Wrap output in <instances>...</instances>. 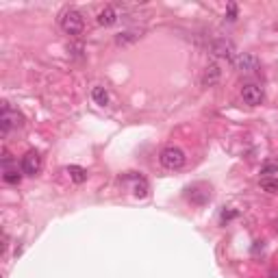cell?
<instances>
[{
    "label": "cell",
    "mask_w": 278,
    "mask_h": 278,
    "mask_svg": "<svg viewBox=\"0 0 278 278\" xmlns=\"http://www.w3.org/2000/svg\"><path fill=\"white\" fill-rule=\"evenodd\" d=\"M220 76H222V70L217 68L215 63H211V65H207V70H204V74H202V85L204 87H211V85H215L220 81Z\"/></svg>",
    "instance_id": "cell-12"
},
{
    "label": "cell",
    "mask_w": 278,
    "mask_h": 278,
    "mask_svg": "<svg viewBox=\"0 0 278 278\" xmlns=\"http://www.w3.org/2000/svg\"><path fill=\"white\" fill-rule=\"evenodd\" d=\"M261 176H263V178L278 176V163H265V165L261 168Z\"/></svg>",
    "instance_id": "cell-15"
},
{
    "label": "cell",
    "mask_w": 278,
    "mask_h": 278,
    "mask_svg": "<svg viewBox=\"0 0 278 278\" xmlns=\"http://www.w3.org/2000/svg\"><path fill=\"white\" fill-rule=\"evenodd\" d=\"M91 100H94L98 107H107L109 100H111V96H109V89L107 87H102V85H98V87L91 89Z\"/></svg>",
    "instance_id": "cell-13"
},
{
    "label": "cell",
    "mask_w": 278,
    "mask_h": 278,
    "mask_svg": "<svg viewBox=\"0 0 278 278\" xmlns=\"http://www.w3.org/2000/svg\"><path fill=\"white\" fill-rule=\"evenodd\" d=\"M211 55L215 59H226V61H235V44L230 42V39H215L213 44H211Z\"/></svg>",
    "instance_id": "cell-5"
},
{
    "label": "cell",
    "mask_w": 278,
    "mask_h": 278,
    "mask_svg": "<svg viewBox=\"0 0 278 278\" xmlns=\"http://www.w3.org/2000/svg\"><path fill=\"white\" fill-rule=\"evenodd\" d=\"M18 126H22L20 111L13 109L9 102H3V113H0V130H3V135L7 137L11 133V128H18Z\"/></svg>",
    "instance_id": "cell-3"
},
{
    "label": "cell",
    "mask_w": 278,
    "mask_h": 278,
    "mask_svg": "<svg viewBox=\"0 0 278 278\" xmlns=\"http://www.w3.org/2000/svg\"><path fill=\"white\" fill-rule=\"evenodd\" d=\"M65 172H68L72 181H74V183H78V185L87 181V170H85V168H81V165H70V168L65 170Z\"/></svg>",
    "instance_id": "cell-14"
},
{
    "label": "cell",
    "mask_w": 278,
    "mask_h": 278,
    "mask_svg": "<svg viewBox=\"0 0 278 278\" xmlns=\"http://www.w3.org/2000/svg\"><path fill=\"white\" fill-rule=\"evenodd\" d=\"M20 168H22L24 176H35V174H39V170H42V157H39L35 150H29L22 157V163H20Z\"/></svg>",
    "instance_id": "cell-8"
},
{
    "label": "cell",
    "mask_w": 278,
    "mask_h": 278,
    "mask_svg": "<svg viewBox=\"0 0 278 278\" xmlns=\"http://www.w3.org/2000/svg\"><path fill=\"white\" fill-rule=\"evenodd\" d=\"M120 11H117V7H113V5H109V7H104V9L98 13V18H96V22L100 24V26H113V24H117L120 22Z\"/></svg>",
    "instance_id": "cell-10"
},
{
    "label": "cell",
    "mask_w": 278,
    "mask_h": 278,
    "mask_svg": "<svg viewBox=\"0 0 278 278\" xmlns=\"http://www.w3.org/2000/svg\"><path fill=\"white\" fill-rule=\"evenodd\" d=\"M22 168H18V161L13 159L9 152H5L3 155V178L7 185H18L22 181Z\"/></svg>",
    "instance_id": "cell-4"
},
{
    "label": "cell",
    "mask_w": 278,
    "mask_h": 278,
    "mask_svg": "<svg viewBox=\"0 0 278 278\" xmlns=\"http://www.w3.org/2000/svg\"><path fill=\"white\" fill-rule=\"evenodd\" d=\"M126 181H130V185H133V194L137 196V198H146L148 196V191H150V185H148V181L142 176V174H137V172H128L126 176Z\"/></svg>",
    "instance_id": "cell-9"
},
{
    "label": "cell",
    "mask_w": 278,
    "mask_h": 278,
    "mask_svg": "<svg viewBox=\"0 0 278 278\" xmlns=\"http://www.w3.org/2000/svg\"><path fill=\"white\" fill-rule=\"evenodd\" d=\"M261 187L265 191H269V194H278V178H263Z\"/></svg>",
    "instance_id": "cell-16"
},
{
    "label": "cell",
    "mask_w": 278,
    "mask_h": 278,
    "mask_svg": "<svg viewBox=\"0 0 278 278\" xmlns=\"http://www.w3.org/2000/svg\"><path fill=\"white\" fill-rule=\"evenodd\" d=\"M142 29H126V31H122V33H117L115 35V44L117 46H128V44H133L137 42L139 37H142Z\"/></svg>",
    "instance_id": "cell-11"
},
{
    "label": "cell",
    "mask_w": 278,
    "mask_h": 278,
    "mask_svg": "<svg viewBox=\"0 0 278 278\" xmlns=\"http://www.w3.org/2000/svg\"><path fill=\"white\" fill-rule=\"evenodd\" d=\"M233 65L239 72H243V74H254L261 63H259V59H256L254 55H250V52H239V55L235 57Z\"/></svg>",
    "instance_id": "cell-7"
},
{
    "label": "cell",
    "mask_w": 278,
    "mask_h": 278,
    "mask_svg": "<svg viewBox=\"0 0 278 278\" xmlns=\"http://www.w3.org/2000/svg\"><path fill=\"white\" fill-rule=\"evenodd\" d=\"M226 20H228V22H235V20H237V5L235 3H230L226 7Z\"/></svg>",
    "instance_id": "cell-17"
},
{
    "label": "cell",
    "mask_w": 278,
    "mask_h": 278,
    "mask_svg": "<svg viewBox=\"0 0 278 278\" xmlns=\"http://www.w3.org/2000/svg\"><path fill=\"white\" fill-rule=\"evenodd\" d=\"M59 26H61L63 33L68 35H81L85 29V20L81 16V11H76L74 7H65V9L59 13Z\"/></svg>",
    "instance_id": "cell-1"
},
{
    "label": "cell",
    "mask_w": 278,
    "mask_h": 278,
    "mask_svg": "<svg viewBox=\"0 0 278 278\" xmlns=\"http://www.w3.org/2000/svg\"><path fill=\"white\" fill-rule=\"evenodd\" d=\"M159 161L165 170H181L185 163H187V157H185V152L178 148V146H168V148L161 150V155H159Z\"/></svg>",
    "instance_id": "cell-2"
},
{
    "label": "cell",
    "mask_w": 278,
    "mask_h": 278,
    "mask_svg": "<svg viewBox=\"0 0 278 278\" xmlns=\"http://www.w3.org/2000/svg\"><path fill=\"white\" fill-rule=\"evenodd\" d=\"M241 98L248 107H259V104L265 100V91H263L261 85H254V83H248L241 87Z\"/></svg>",
    "instance_id": "cell-6"
}]
</instances>
